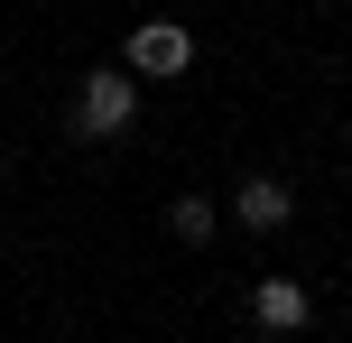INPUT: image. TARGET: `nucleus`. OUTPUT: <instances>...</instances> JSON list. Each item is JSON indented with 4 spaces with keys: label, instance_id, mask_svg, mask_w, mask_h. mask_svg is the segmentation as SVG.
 Segmentation results:
<instances>
[{
    "label": "nucleus",
    "instance_id": "nucleus-1",
    "mask_svg": "<svg viewBox=\"0 0 352 343\" xmlns=\"http://www.w3.org/2000/svg\"><path fill=\"white\" fill-rule=\"evenodd\" d=\"M140 121V74L130 65H93L74 84V140H121Z\"/></svg>",
    "mask_w": 352,
    "mask_h": 343
},
{
    "label": "nucleus",
    "instance_id": "nucleus-2",
    "mask_svg": "<svg viewBox=\"0 0 352 343\" xmlns=\"http://www.w3.org/2000/svg\"><path fill=\"white\" fill-rule=\"evenodd\" d=\"M121 65L140 74V84H167V74L195 65V28H176V19H148V28L121 37Z\"/></svg>",
    "mask_w": 352,
    "mask_h": 343
},
{
    "label": "nucleus",
    "instance_id": "nucleus-3",
    "mask_svg": "<svg viewBox=\"0 0 352 343\" xmlns=\"http://www.w3.org/2000/svg\"><path fill=\"white\" fill-rule=\"evenodd\" d=\"M232 214H241V232H278V223L297 214V186L287 177H241L232 186Z\"/></svg>",
    "mask_w": 352,
    "mask_h": 343
},
{
    "label": "nucleus",
    "instance_id": "nucleus-4",
    "mask_svg": "<svg viewBox=\"0 0 352 343\" xmlns=\"http://www.w3.org/2000/svg\"><path fill=\"white\" fill-rule=\"evenodd\" d=\"M306 316H316V307H306L297 278H260V288H250V325H260V334H297Z\"/></svg>",
    "mask_w": 352,
    "mask_h": 343
},
{
    "label": "nucleus",
    "instance_id": "nucleus-5",
    "mask_svg": "<svg viewBox=\"0 0 352 343\" xmlns=\"http://www.w3.org/2000/svg\"><path fill=\"white\" fill-rule=\"evenodd\" d=\"M167 232H176V241H186V251H204V241H213V232H223V214H213V204H204V195H176V204H167Z\"/></svg>",
    "mask_w": 352,
    "mask_h": 343
}]
</instances>
